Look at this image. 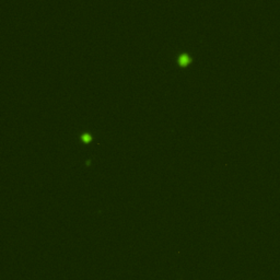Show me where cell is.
<instances>
[{"label": "cell", "instance_id": "cell-1", "mask_svg": "<svg viewBox=\"0 0 280 280\" xmlns=\"http://www.w3.org/2000/svg\"><path fill=\"white\" fill-rule=\"evenodd\" d=\"M190 63H192V58H190L188 55H186V54H182V55L178 57V65L181 66V67H183V68L187 67Z\"/></svg>", "mask_w": 280, "mask_h": 280}]
</instances>
